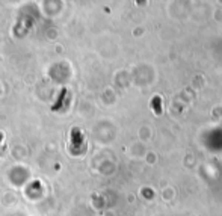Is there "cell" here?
Returning a JSON list of instances; mask_svg holds the SVG:
<instances>
[{"label": "cell", "mask_w": 222, "mask_h": 216, "mask_svg": "<svg viewBox=\"0 0 222 216\" xmlns=\"http://www.w3.org/2000/svg\"><path fill=\"white\" fill-rule=\"evenodd\" d=\"M154 106H156V112L160 113V98H154Z\"/></svg>", "instance_id": "cell-1"}]
</instances>
